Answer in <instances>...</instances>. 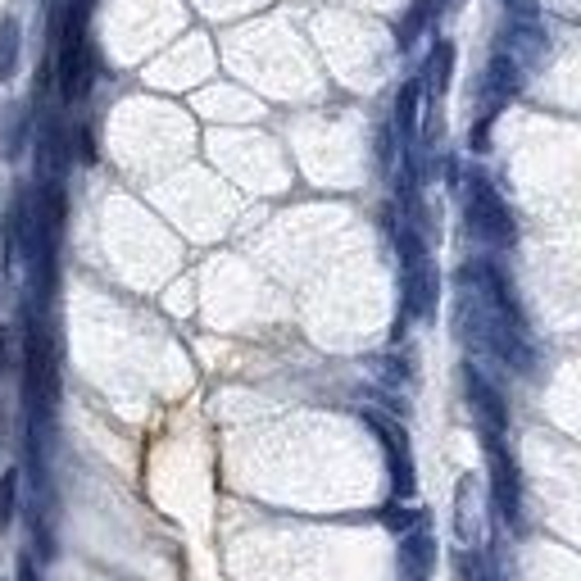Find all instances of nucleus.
Wrapping results in <instances>:
<instances>
[{
  "label": "nucleus",
  "mask_w": 581,
  "mask_h": 581,
  "mask_svg": "<svg viewBox=\"0 0 581 581\" xmlns=\"http://www.w3.org/2000/svg\"><path fill=\"white\" fill-rule=\"evenodd\" d=\"M23 400L32 414V432L50 427L55 409H60V359H55V336L28 309L23 318Z\"/></svg>",
  "instance_id": "1"
},
{
  "label": "nucleus",
  "mask_w": 581,
  "mask_h": 581,
  "mask_svg": "<svg viewBox=\"0 0 581 581\" xmlns=\"http://www.w3.org/2000/svg\"><path fill=\"white\" fill-rule=\"evenodd\" d=\"M87 5L78 0L64 10V32H60V50H55V78H60V96L69 100H87L91 78H96V64H91V41H87Z\"/></svg>",
  "instance_id": "2"
},
{
  "label": "nucleus",
  "mask_w": 581,
  "mask_h": 581,
  "mask_svg": "<svg viewBox=\"0 0 581 581\" xmlns=\"http://www.w3.org/2000/svg\"><path fill=\"white\" fill-rule=\"evenodd\" d=\"M463 191H468V227H473L477 237L495 250L513 246V241H518V223H513V214H509V205H504L500 191H495L482 173H468Z\"/></svg>",
  "instance_id": "3"
},
{
  "label": "nucleus",
  "mask_w": 581,
  "mask_h": 581,
  "mask_svg": "<svg viewBox=\"0 0 581 581\" xmlns=\"http://www.w3.org/2000/svg\"><path fill=\"white\" fill-rule=\"evenodd\" d=\"M463 395H468V404H473V418H477V427H482V441L504 436V427H509L504 395L495 391V386L486 382V373H477L473 364H463Z\"/></svg>",
  "instance_id": "4"
},
{
  "label": "nucleus",
  "mask_w": 581,
  "mask_h": 581,
  "mask_svg": "<svg viewBox=\"0 0 581 581\" xmlns=\"http://www.w3.org/2000/svg\"><path fill=\"white\" fill-rule=\"evenodd\" d=\"M486 454H491V486H495V504H500L504 522H509L513 532L522 527V486H518V463L513 454L504 450L500 436L486 441Z\"/></svg>",
  "instance_id": "5"
},
{
  "label": "nucleus",
  "mask_w": 581,
  "mask_h": 581,
  "mask_svg": "<svg viewBox=\"0 0 581 581\" xmlns=\"http://www.w3.org/2000/svg\"><path fill=\"white\" fill-rule=\"evenodd\" d=\"M522 91V64L513 60L509 50H495L491 64H486V82H482V96H486V109H482V123H491L504 105Z\"/></svg>",
  "instance_id": "6"
},
{
  "label": "nucleus",
  "mask_w": 581,
  "mask_h": 581,
  "mask_svg": "<svg viewBox=\"0 0 581 581\" xmlns=\"http://www.w3.org/2000/svg\"><path fill=\"white\" fill-rule=\"evenodd\" d=\"M368 427H373L377 436H382V445H386V463H391V486H395V500H409L414 495V459H409V436L404 432H395L386 418H373L368 414Z\"/></svg>",
  "instance_id": "7"
},
{
  "label": "nucleus",
  "mask_w": 581,
  "mask_h": 581,
  "mask_svg": "<svg viewBox=\"0 0 581 581\" xmlns=\"http://www.w3.org/2000/svg\"><path fill=\"white\" fill-rule=\"evenodd\" d=\"M432 563H436V541H432V532H427L423 522H418V527H409V532H404V541H400V572H404V581H427Z\"/></svg>",
  "instance_id": "8"
},
{
  "label": "nucleus",
  "mask_w": 581,
  "mask_h": 581,
  "mask_svg": "<svg viewBox=\"0 0 581 581\" xmlns=\"http://www.w3.org/2000/svg\"><path fill=\"white\" fill-rule=\"evenodd\" d=\"M418 100H423V87H418V78L404 82V87L395 91L391 132H395V141H400V150H414V141H418Z\"/></svg>",
  "instance_id": "9"
},
{
  "label": "nucleus",
  "mask_w": 581,
  "mask_h": 581,
  "mask_svg": "<svg viewBox=\"0 0 581 581\" xmlns=\"http://www.w3.org/2000/svg\"><path fill=\"white\" fill-rule=\"evenodd\" d=\"M436 19H441V0H409V10H404L400 23H395V46L409 50L418 41V32Z\"/></svg>",
  "instance_id": "10"
},
{
  "label": "nucleus",
  "mask_w": 581,
  "mask_h": 581,
  "mask_svg": "<svg viewBox=\"0 0 581 581\" xmlns=\"http://www.w3.org/2000/svg\"><path fill=\"white\" fill-rule=\"evenodd\" d=\"M450 73H454V46L450 41H436V50H432V60H427V73L418 78V87H423L432 100H441L445 87H450Z\"/></svg>",
  "instance_id": "11"
},
{
  "label": "nucleus",
  "mask_w": 581,
  "mask_h": 581,
  "mask_svg": "<svg viewBox=\"0 0 581 581\" xmlns=\"http://www.w3.org/2000/svg\"><path fill=\"white\" fill-rule=\"evenodd\" d=\"M19 55H23V28L14 14H0V82H10L19 73Z\"/></svg>",
  "instance_id": "12"
},
{
  "label": "nucleus",
  "mask_w": 581,
  "mask_h": 581,
  "mask_svg": "<svg viewBox=\"0 0 581 581\" xmlns=\"http://www.w3.org/2000/svg\"><path fill=\"white\" fill-rule=\"evenodd\" d=\"M473 532H477V518H473V477H463V482L454 486V536L468 545V541H473Z\"/></svg>",
  "instance_id": "13"
},
{
  "label": "nucleus",
  "mask_w": 581,
  "mask_h": 581,
  "mask_svg": "<svg viewBox=\"0 0 581 581\" xmlns=\"http://www.w3.org/2000/svg\"><path fill=\"white\" fill-rule=\"evenodd\" d=\"M14 504H19V473L10 468V473L0 477V527H10Z\"/></svg>",
  "instance_id": "14"
},
{
  "label": "nucleus",
  "mask_w": 581,
  "mask_h": 581,
  "mask_svg": "<svg viewBox=\"0 0 581 581\" xmlns=\"http://www.w3.org/2000/svg\"><path fill=\"white\" fill-rule=\"evenodd\" d=\"M23 132H28V119H23V109H10V132H5V159H19V150H23Z\"/></svg>",
  "instance_id": "15"
},
{
  "label": "nucleus",
  "mask_w": 581,
  "mask_h": 581,
  "mask_svg": "<svg viewBox=\"0 0 581 581\" xmlns=\"http://www.w3.org/2000/svg\"><path fill=\"white\" fill-rule=\"evenodd\" d=\"M382 522L391 527V532H409V527H418V513L414 509H400V504H386Z\"/></svg>",
  "instance_id": "16"
},
{
  "label": "nucleus",
  "mask_w": 581,
  "mask_h": 581,
  "mask_svg": "<svg viewBox=\"0 0 581 581\" xmlns=\"http://www.w3.org/2000/svg\"><path fill=\"white\" fill-rule=\"evenodd\" d=\"M513 14V23H536V0H504Z\"/></svg>",
  "instance_id": "17"
},
{
  "label": "nucleus",
  "mask_w": 581,
  "mask_h": 581,
  "mask_svg": "<svg viewBox=\"0 0 581 581\" xmlns=\"http://www.w3.org/2000/svg\"><path fill=\"white\" fill-rule=\"evenodd\" d=\"M459 568H463V577H468V581H495L491 572H482V563H477V559H463Z\"/></svg>",
  "instance_id": "18"
},
{
  "label": "nucleus",
  "mask_w": 581,
  "mask_h": 581,
  "mask_svg": "<svg viewBox=\"0 0 581 581\" xmlns=\"http://www.w3.org/2000/svg\"><path fill=\"white\" fill-rule=\"evenodd\" d=\"M0 364H5V332H0Z\"/></svg>",
  "instance_id": "19"
}]
</instances>
